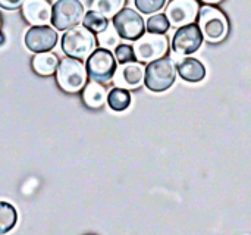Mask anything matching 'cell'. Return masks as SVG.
Segmentation results:
<instances>
[{
    "instance_id": "obj_23",
    "label": "cell",
    "mask_w": 251,
    "mask_h": 235,
    "mask_svg": "<svg viewBox=\"0 0 251 235\" xmlns=\"http://www.w3.org/2000/svg\"><path fill=\"white\" fill-rule=\"evenodd\" d=\"M115 59L124 65V63H129V62H135V53H134V47L129 44H118L115 47Z\"/></svg>"
},
{
    "instance_id": "obj_13",
    "label": "cell",
    "mask_w": 251,
    "mask_h": 235,
    "mask_svg": "<svg viewBox=\"0 0 251 235\" xmlns=\"http://www.w3.org/2000/svg\"><path fill=\"white\" fill-rule=\"evenodd\" d=\"M22 15L32 26L47 25L51 21V6L47 0H25L22 4Z\"/></svg>"
},
{
    "instance_id": "obj_10",
    "label": "cell",
    "mask_w": 251,
    "mask_h": 235,
    "mask_svg": "<svg viewBox=\"0 0 251 235\" xmlns=\"http://www.w3.org/2000/svg\"><path fill=\"white\" fill-rule=\"evenodd\" d=\"M200 10V6L197 0H171V3L166 7V18L172 26H185L190 24H194V19L197 18Z\"/></svg>"
},
{
    "instance_id": "obj_2",
    "label": "cell",
    "mask_w": 251,
    "mask_h": 235,
    "mask_svg": "<svg viewBox=\"0 0 251 235\" xmlns=\"http://www.w3.org/2000/svg\"><path fill=\"white\" fill-rule=\"evenodd\" d=\"M87 79L88 74L82 60L65 57L59 62V66L56 69V81L63 91L78 93L85 87Z\"/></svg>"
},
{
    "instance_id": "obj_24",
    "label": "cell",
    "mask_w": 251,
    "mask_h": 235,
    "mask_svg": "<svg viewBox=\"0 0 251 235\" xmlns=\"http://www.w3.org/2000/svg\"><path fill=\"white\" fill-rule=\"evenodd\" d=\"M134 1H135V7L146 15L159 12L166 3V0H134Z\"/></svg>"
},
{
    "instance_id": "obj_21",
    "label": "cell",
    "mask_w": 251,
    "mask_h": 235,
    "mask_svg": "<svg viewBox=\"0 0 251 235\" xmlns=\"http://www.w3.org/2000/svg\"><path fill=\"white\" fill-rule=\"evenodd\" d=\"M171 24L166 18V15L163 13H157V15H153L147 19V31L151 32V34H165L168 29H169Z\"/></svg>"
},
{
    "instance_id": "obj_6",
    "label": "cell",
    "mask_w": 251,
    "mask_h": 235,
    "mask_svg": "<svg viewBox=\"0 0 251 235\" xmlns=\"http://www.w3.org/2000/svg\"><path fill=\"white\" fill-rule=\"evenodd\" d=\"M85 15L79 0H57L51 6V25L59 31H66L82 22Z\"/></svg>"
},
{
    "instance_id": "obj_14",
    "label": "cell",
    "mask_w": 251,
    "mask_h": 235,
    "mask_svg": "<svg viewBox=\"0 0 251 235\" xmlns=\"http://www.w3.org/2000/svg\"><path fill=\"white\" fill-rule=\"evenodd\" d=\"M176 71L179 77L188 82H200L206 77V66L199 59H194V57L181 59L178 62Z\"/></svg>"
},
{
    "instance_id": "obj_28",
    "label": "cell",
    "mask_w": 251,
    "mask_h": 235,
    "mask_svg": "<svg viewBox=\"0 0 251 235\" xmlns=\"http://www.w3.org/2000/svg\"><path fill=\"white\" fill-rule=\"evenodd\" d=\"M0 26H1V19H0Z\"/></svg>"
},
{
    "instance_id": "obj_16",
    "label": "cell",
    "mask_w": 251,
    "mask_h": 235,
    "mask_svg": "<svg viewBox=\"0 0 251 235\" xmlns=\"http://www.w3.org/2000/svg\"><path fill=\"white\" fill-rule=\"evenodd\" d=\"M59 66V59L54 53L51 52H44V53H37L32 59V69L40 74V75H51L56 72Z\"/></svg>"
},
{
    "instance_id": "obj_11",
    "label": "cell",
    "mask_w": 251,
    "mask_h": 235,
    "mask_svg": "<svg viewBox=\"0 0 251 235\" xmlns=\"http://www.w3.org/2000/svg\"><path fill=\"white\" fill-rule=\"evenodd\" d=\"M57 43V32L49 25L31 26L25 34V46L32 53L50 52Z\"/></svg>"
},
{
    "instance_id": "obj_15",
    "label": "cell",
    "mask_w": 251,
    "mask_h": 235,
    "mask_svg": "<svg viewBox=\"0 0 251 235\" xmlns=\"http://www.w3.org/2000/svg\"><path fill=\"white\" fill-rule=\"evenodd\" d=\"M82 100L87 107L90 109H100L107 102V93L103 85L99 82L91 81L90 84H85L82 88Z\"/></svg>"
},
{
    "instance_id": "obj_19",
    "label": "cell",
    "mask_w": 251,
    "mask_h": 235,
    "mask_svg": "<svg viewBox=\"0 0 251 235\" xmlns=\"http://www.w3.org/2000/svg\"><path fill=\"white\" fill-rule=\"evenodd\" d=\"M125 1L126 0H93L91 10H96L109 19V18H113L119 10L124 9Z\"/></svg>"
},
{
    "instance_id": "obj_7",
    "label": "cell",
    "mask_w": 251,
    "mask_h": 235,
    "mask_svg": "<svg viewBox=\"0 0 251 235\" xmlns=\"http://www.w3.org/2000/svg\"><path fill=\"white\" fill-rule=\"evenodd\" d=\"M134 53L138 62H153L162 59L169 49V41L165 34H143L134 43Z\"/></svg>"
},
{
    "instance_id": "obj_9",
    "label": "cell",
    "mask_w": 251,
    "mask_h": 235,
    "mask_svg": "<svg viewBox=\"0 0 251 235\" xmlns=\"http://www.w3.org/2000/svg\"><path fill=\"white\" fill-rule=\"evenodd\" d=\"M203 34L196 24L178 28L172 40V50L178 56H188L196 53L203 44Z\"/></svg>"
},
{
    "instance_id": "obj_1",
    "label": "cell",
    "mask_w": 251,
    "mask_h": 235,
    "mask_svg": "<svg viewBox=\"0 0 251 235\" xmlns=\"http://www.w3.org/2000/svg\"><path fill=\"white\" fill-rule=\"evenodd\" d=\"M97 47L96 35L85 26H74L62 37V50L68 57L85 60Z\"/></svg>"
},
{
    "instance_id": "obj_27",
    "label": "cell",
    "mask_w": 251,
    "mask_h": 235,
    "mask_svg": "<svg viewBox=\"0 0 251 235\" xmlns=\"http://www.w3.org/2000/svg\"><path fill=\"white\" fill-rule=\"evenodd\" d=\"M4 44V34L0 31V46H3Z\"/></svg>"
},
{
    "instance_id": "obj_25",
    "label": "cell",
    "mask_w": 251,
    "mask_h": 235,
    "mask_svg": "<svg viewBox=\"0 0 251 235\" xmlns=\"http://www.w3.org/2000/svg\"><path fill=\"white\" fill-rule=\"evenodd\" d=\"M25 0H0V7L6 9V10H16L19 7H22Z\"/></svg>"
},
{
    "instance_id": "obj_18",
    "label": "cell",
    "mask_w": 251,
    "mask_h": 235,
    "mask_svg": "<svg viewBox=\"0 0 251 235\" xmlns=\"http://www.w3.org/2000/svg\"><path fill=\"white\" fill-rule=\"evenodd\" d=\"M16 221H18L16 209L7 202H0V235L12 231L16 225Z\"/></svg>"
},
{
    "instance_id": "obj_20",
    "label": "cell",
    "mask_w": 251,
    "mask_h": 235,
    "mask_svg": "<svg viewBox=\"0 0 251 235\" xmlns=\"http://www.w3.org/2000/svg\"><path fill=\"white\" fill-rule=\"evenodd\" d=\"M82 26L90 29L93 34H100L101 31H104L109 26V19L96 10H90L84 15Z\"/></svg>"
},
{
    "instance_id": "obj_22",
    "label": "cell",
    "mask_w": 251,
    "mask_h": 235,
    "mask_svg": "<svg viewBox=\"0 0 251 235\" xmlns=\"http://www.w3.org/2000/svg\"><path fill=\"white\" fill-rule=\"evenodd\" d=\"M97 41L100 43V46L103 47V49H107V50H110V49H115L116 46H118V43H119V35H118V32H116V29L115 28H112L110 25L104 29V31H101L99 35H97Z\"/></svg>"
},
{
    "instance_id": "obj_8",
    "label": "cell",
    "mask_w": 251,
    "mask_h": 235,
    "mask_svg": "<svg viewBox=\"0 0 251 235\" xmlns=\"http://www.w3.org/2000/svg\"><path fill=\"white\" fill-rule=\"evenodd\" d=\"M113 28L121 38L135 41L144 34L146 24L138 12L129 7H124L113 16Z\"/></svg>"
},
{
    "instance_id": "obj_26",
    "label": "cell",
    "mask_w": 251,
    "mask_h": 235,
    "mask_svg": "<svg viewBox=\"0 0 251 235\" xmlns=\"http://www.w3.org/2000/svg\"><path fill=\"white\" fill-rule=\"evenodd\" d=\"M204 3H207V4H213V3H219V1H222V0H203Z\"/></svg>"
},
{
    "instance_id": "obj_17",
    "label": "cell",
    "mask_w": 251,
    "mask_h": 235,
    "mask_svg": "<svg viewBox=\"0 0 251 235\" xmlns=\"http://www.w3.org/2000/svg\"><path fill=\"white\" fill-rule=\"evenodd\" d=\"M132 99L128 90L125 88H119L115 87L113 90H110V93L107 94V104L112 110L115 112H124L129 107Z\"/></svg>"
},
{
    "instance_id": "obj_5",
    "label": "cell",
    "mask_w": 251,
    "mask_h": 235,
    "mask_svg": "<svg viewBox=\"0 0 251 235\" xmlns=\"http://www.w3.org/2000/svg\"><path fill=\"white\" fill-rule=\"evenodd\" d=\"M115 54L107 49H96L87 59V74L88 78L99 84H107L113 79L116 72Z\"/></svg>"
},
{
    "instance_id": "obj_12",
    "label": "cell",
    "mask_w": 251,
    "mask_h": 235,
    "mask_svg": "<svg viewBox=\"0 0 251 235\" xmlns=\"http://www.w3.org/2000/svg\"><path fill=\"white\" fill-rule=\"evenodd\" d=\"M144 71L146 68L140 62H129L124 63L119 68H116L113 81L115 85L125 90H134L138 88L144 82Z\"/></svg>"
},
{
    "instance_id": "obj_4",
    "label": "cell",
    "mask_w": 251,
    "mask_h": 235,
    "mask_svg": "<svg viewBox=\"0 0 251 235\" xmlns=\"http://www.w3.org/2000/svg\"><path fill=\"white\" fill-rule=\"evenodd\" d=\"M199 28L209 43H221L228 35V19L222 10L204 4L199 10Z\"/></svg>"
},
{
    "instance_id": "obj_3",
    "label": "cell",
    "mask_w": 251,
    "mask_h": 235,
    "mask_svg": "<svg viewBox=\"0 0 251 235\" xmlns=\"http://www.w3.org/2000/svg\"><path fill=\"white\" fill-rule=\"evenodd\" d=\"M176 78V68L171 57H162L147 65L144 71V84L150 91L162 93L172 87Z\"/></svg>"
}]
</instances>
